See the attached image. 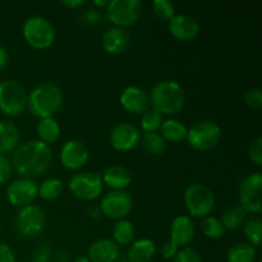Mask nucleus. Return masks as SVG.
I'll list each match as a JSON object with an SVG mask.
<instances>
[{
	"label": "nucleus",
	"instance_id": "nucleus-21",
	"mask_svg": "<svg viewBox=\"0 0 262 262\" xmlns=\"http://www.w3.org/2000/svg\"><path fill=\"white\" fill-rule=\"evenodd\" d=\"M101 179L113 191H124L132 182V174L124 166L112 165L104 171Z\"/></svg>",
	"mask_w": 262,
	"mask_h": 262
},
{
	"label": "nucleus",
	"instance_id": "nucleus-13",
	"mask_svg": "<svg viewBox=\"0 0 262 262\" xmlns=\"http://www.w3.org/2000/svg\"><path fill=\"white\" fill-rule=\"evenodd\" d=\"M37 192L38 186L33 179L20 177L8 186L5 196L12 206L22 209L28 205H32L37 197Z\"/></svg>",
	"mask_w": 262,
	"mask_h": 262
},
{
	"label": "nucleus",
	"instance_id": "nucleus-41",
	"mask_svg": "<svg viewBox=\"0 0 262 262\" xmlns=\"http://www.w3.org/2000/svg\"><path fill=\"white\" fill-rule=\"evenodd\" d=\"M0 262H17L14 251L7 243H0Z\"/></svg>",
	"mask_w": 262,
	"mask_h": 262
},
{
	"label": "nucleus",
	"instance_id": "nucleus-17",
	"mask_svg": "<svg viewBox=\"0 0 262 262\" xmlns=\"http://www.w3.org/2000/svg\"><path fill=\"white\" fill-rule=\"evenodd\" d=\"M169 32L179 41H189L200 32V25L196 18L188 14L174 15L169 20Z\"/></svg>",
	"mask_w": 262,
	"mask_h": 262
},
{
	"label": "nucleus",
	"instance_id": "nucleus-36",
	"mask_svg": "<svg viewBox=\"0 0 262 262\" xmlns=\"http://www.w3.org/2000/svg\"><path fill=\"white\" fill-rule=\"evenodd\" d=\"M248 159L257 166L262 165V138L257 137L250 145L247 151Z\"/></svg>",
	"mask_w": 262,
	"mask_h": 262
},
{
	"label": "nucleus",
	"instance_id": "nucleus-39",
	"mask_svg": "<svg viewBox=\"0 0 262 262\" xmlns=\"http://www.w3.org/2000/svg\"><path fill=\"white\" fill-rule=\"evenodd\" d=\"M51 250L48 245H41L33 255V262H50Z\"/></svg>",
	"mask_w": 262,
	"mask_h": 262
},
{
	"label": "nucleus",
	"instance_id": "nucleus-29",
	"mask_svg": "<svg viewBox=\"0 0 262 262\" xmlns=\"http://www.w3.org/2000/svg\"><path fill=\"white\" fill-rule=\"evenodd\" d=\"M64 184L60 179L58 178H48L38 186L37 196H40L46 201H53V200L59 199L63 193Z\"/></svg>",
	"mask_w": 262,
	"mask_h": 262
},
{
	"label": "nucleus",
	"instance_id": "nucleus-4",
	"mask_svg": "<svg viewBox=\"0 0 262 262\" xmlns=\"http://www.w3.org/2000/svg\"><path fill=\"white\" fill-rule=\"evenodd\" d=\"M25 41L33 49L43 50L50 48L55 41V28L53 23L45 17L33 15L30 17L22 27Z\"/></svg>",
	"mask_w": 262,
	"mask_h": 262
},
{
	"label": "nucleus",
	"instance_id": "nucleus-34",
	"mask_svg": "<svg viewBox=\"0 0 262 262\" xmlns=\"http://www.w3.org/2000/svg\"><path fill=\"white\" fill-rule=\"evenodd\" d=\"M152 10L156 17L163 20H170L176 15V5L170 0H155Z\"/></svg>",
	"mask_w": 262,
	"mask_h": 262
},
{
	"label": "nucleus",
	"instance_id": "nucleus-27",
	"mask_svg": "<svg viewBox=\"0 0 262 262\" xmlns=\"http://www.w3.org/2000/svg\"><path fill=\"white\" fill-rule=\"evenodd\" d=\"M247 211L239 205H233L225 209L222 215V224L224 225L225 230H237L246 223Z\"/></svg>",
	"mask_w": 262,
	"mask_h": 262
},
{
	"label": "nucleus",
	"instance_id": "nucleus-6",
	"mask_svg": "<svg viewBox=\"0 0 262 262\" xmlns=\"http://www.w3.org/2000/svg\"><path fill=\"white\" fill-rule=\"evenodd\" d=\"M214 192L202 183L189 184L184 192V204L189 215L193 217H206L215 207Z\"/></svg>",
	"mask_w": 262,
	"mask_h": 262
},
{
	"label": "nucleus",
	"instance_id": "nucleus-44",
	"mask_svg": "<svg viewBox=\"0 0 262 262\" xmlns=\"http://www.w3.org/2000/svg\"><path fill=\"white\" fill-rule=\"evenodd\" d=\"M61 4H63L64 7L69 8V9H76V8H79L82 7V5L86 4V2H84V0H63Z\"/></svg>",
	"mask_w": 262,
	"mask_h": 262
},
{
	"label": "nucleus",
	"instance_id": "nucleus-18",
	"mask_svg": "<svg viewBox=\"0 0 262 262\" xmlns=\"http://www.w3.org/2000/svg\"><path fill=\"white\" fill-rule=\"evenodd\" d=\"M119 246L109 238H101L89 246L87 258L90 262H115L119 260Z\"/></svg>",
	"mask_w": 262,
	"mask_h": 262
},
{
	"label": "nucleus",
	"instance_id": "nucleus-42",
	"mask_svg": "<svg viewBox=\"0 0 262 262\" xmlns=\"http://www.w3.org/2000/svg\"><path fill=\"white\" fill-rule=\"evenodd\" d=\"M178 251L179 248L177 247L174 243H171L170 241H168V242L164 243V246L161 247V255H163V257L165 258V260H171V258H174V256L177 255Z\"/></svg>",
	"mask_w": 262,
	"mask_h": 262
},
{
	"label": "nucleus",
	"instance_id": "nucleus-28",
	"mask_svg": "<svg viewBox=\"0 0 262 262\" xmlns=\"http://www.w3.org/2000/svg\"><path fill=\"white\" fill-rule=\"evenodd\" d=\"M113 237L118 246H128L135 238V225L127 219L117 220L113 228Z\"/></svg>",
	"mask_w": 262,
	"mask_h": 262
},
{
	"label": "nucleus",
	"instance_id": "nucleus-35",
	"mask_svg": "<svg viewBox=\"0 0 262 262\" xmlns=\"http://www.w3.org/2000/svg\"><path fill=\"white\" fill-rule=\"evenodd\" d=\"M174 262H202V258L194 248L184 247L174 256Z\"/></svg>",
	"mask_w": 262,
	"mask_h": 262
},
{
	"label": "nucleus",
	"instance_id": "nucleus-43",
	"mask_svg": "<svg viewBox=\"0 0 262 262\" xmlns=\"http://www.w3.org/2000/svg\"><path fill=\"white\" fill-rule=\"evenodd\" d=\"M86 214H87V216L92 220H99L100 217L102 216L101 210H100L99 206H90L89 209L86 210Z\"/></svg>",
	"mask_w": 262,
	"mask_h": 262
},
{
	"label": "nucleus",
	"instance_id": "nucleus-33",
	"mask_svg": "<svg viewBox=\"0 0 262 262\" xmlns=\"http://www.w3.org/2000/svg\"><path fill=\"white\" fill-rule=\"evenodd\" d=\"M245 228H243V233L245 237L247 238L248 243L253 246L255 248H258L261 246V219L258 217H253V219L247 220L245 223Z\"/></svg>",
	"mask_w": 262,
	"mask_h": 262
},
{
	"label": "nucleus",
	"instance_id": "nucleus-5",
	"mask_svg": "<svg viewBox=\"0 0 262 262\" xmlns=\"http://www.w3.org/2000/svg\"><path fill=\"white\" fill-rule=\"evenodd\" d=\"M28 95L25 87L14 79L0 81V112L7 117H18L27 107Z\"/></svg>",
	"mask_w": 262,
	"mask_h": 262
},
{
	"label": "nucleus",
	"instance_id": "nucleus-24",
	"mask_svg": "<svg viewBox=\"0 0 262 262\" xmlns=\"http://www.w3.org/2000/svg\"><path fill=\"white\" fill-rule=\"evenodd\" d=\"M36 132H37L38 141L49 145L56 142L60 137V125L54 118H42L36 125Z\"/></svg>",
	"mask_w": 262,
	"mask_h": 262
},
{
	"label": "nucleus",
	"instance_id": "nucleus-8",
	"mask_svg": "<svg viewBox=\"0 0 262 262\" xmlns=\"http://www.w3.org/2000/svg\"><path fill=\"white\" fill-rule=\"evenodd\" d=\"M142 13L140 0H110L106 7V17L115 27L125 28L136 25Z\"/></svg>",
	"mask_w": 262,
	"mask_h": 262
},
{
	"label": "nucleus",
	"instance_id": "nucleus-46",
	"mask_svg": "<svg viewBox=\"0 0 262 262\" xmlns=\"http://www.w3.org/2000/svg\"><path fill=\"white\" fill-rule=\"evenodd\" d=\"M109 3L110 0H94V5H96L99 8H106L109 5Z\"/></svg>",
	"mask_w": 262,
	"mask_h": 262
},
{
	"label": "nucleus",
	"instance_id": "nucleus-47",
	"mask_svg": "<svg viewBox=\"0 0 262 262\" xmlns=\"http://www.w3.org/2000/svg\"><path fill=\"white\" fill-rule=\"evenodd\" d=\"M73 262H90V261H89V258L84 257V256H79V257H77Z\"/></svg>",
	"mask_w": 262,
	"mask_h": 262
},
{
	"label": "nucleus",
	"instance_id": "nucleus-19",
	"mask_svg": "<svg viewBox=\"0 0 262 262\" xmlns=\"http://www.w3.org/2000/svg\"><path fill=\"white\" fill-rule=\"evenodd\" d=\"M101 43L106 53L113 54V55H119V54L124 53L129 46L130 35L125 28L113 26L104 32Z\"/></svg>",
	"mask_w": 262,
	"mask_h": 262
},
{
	"label": "nucleus",
	"instance_id": "nucleus-16",
	"mask_svg": "<svg viewBox=\"0 0 262 262\" xmlns=\"http://www.w3.org/2000/svg\"><path fill=\"white\" fill-rule=\"evenodd\" d=\"M123 109L130 114L141 115L150 107V97L143 89L138 86H127L119 97Z\"/></svg>",
	"mask_w": 262,
	"mask_h": 262
},
{
	"label": "nucleus",
	"instance_id": "nucleus-20",
	"mask_svg": "<svg viewBox=\"0 0 262 262\" xmlns=\"http://www.w3.org/2000/svg\"><path fill=\"white\" fill-rule=\"evenodd\" d=\"M196 234L193 220L186 215L177 216L170 225V242L177 247H183L193 241Z\"/></svg>",
	"mask_w": 262,
	"mask_h": 262
},
{
	"label": "nucleus",
	"instance_id": "nucleus-38",
	"mask_svg": "<svg viewBox=\"0 0 262 262\" xmlns=\"http://www.w3.org/2000/svg\"><path fill=\"white\" fill-rule=\"evenodd\" d=\"M13 173L12 163L5 155H0V184L7 183Z\"/></svg>",
	"mask_w": 262,
	"mask_h": 262
},
{
	"label": "nucleus",
	"instance_id": "nucleus-14",
	"mask_svg": "<svg viewBox=\"0 0 262 262\" xmlns=\"http://www.w3.org/2000/svg\"><path fill=\"white\" fill-rule=\"evenodd\" d=\"M140 130L130 123H119L112 129L109 136L110 145L119 152H128L140 143Z\"/></svg>",
	"mask_w": 262,
	"mask_h": 262
},
{
	"label": "nucleus",
	"instance_id": "nucleus-25",
	"mask_svg": "<svg viewBox=\"0 0 262 262\" xmlns=\"http://www.w3.org/2000/svg\"><path fill=\"white\" fill-rule=\"evenodd\" d=\"M161 137L164 141H169V142H181V141L186 140L187 132L188 128L177 119H166L164 120L163 124L160 127Z\"/></svg>",
	"mask_w": 262,
	"mask_h": 262
},
{
	"label": "nucleus",
	"instance_id": "nucleus-22",
	"mask_svg": "<svg viewBox=\"0 0 262 262\" xmlns=\"http://www.w3.org/2000/svg\"><path fill=\"white\" fill-rule=\"evenodd\" d=\"M19 142V129L9 120H0V155L12 152Z\"/></svg>",
	"mask_w": 262,
	"mask_h": 262
},
{
	"label": "nucleus",
	"instance_id": "nucleus-9",
	"mask_svg": "<svg viewBox=\"0 0 262 262\" xmlns=\"http://www.w3.org/2000/svg\"><path fill=\"white\" fill-rule=\"evenodd\" d=\"M46 228V215L41 207L28 205L22 207L15 216V229L23 238L40 235Z\"/></svg>",
	"mask_w": 262,
	"mask_h": 262
},
{
	"label": "nucleus",
	"instance_id": "nucleus-40",
	"mask_svg": "<svg viewBox=\"0 0 262 262\" xmlns=\"http://www.w3.org/2000/svg\"><path fill=\"white\" fill-rule=\"evenodd\" d=\"M83 20L89 25H97V23L101 22V13L100 9H95V8H90V9L84 10L83 14Z\"/></svg>",
	"mask_w": 262,
	"mask_h": 262
},
{
	"label": "nucleus",
	"instance_id": "nucleus-23",
	"mask_svg": "<svg viewBox=\"0 0 262 262\" xmlns=\"http://www.w3.org/2000/svg\"><path fill=\"white\" fill-rule=\"evenodd\" d=\"M156 253V246L154 241L148 238H141L130 245L128 250L129 262H150Z\"/></svg>",
	"mask_w": 262,
	"mask_h": 262
},
{
	"label": "nucleus",
	"instance_id": "nucleus-32",
	"mask_svg": "<svg viewBox=\"0 0 262 262\" xmlns=\"http://www.w3.org/2000/svg\"><path fill=\"white\" fill-rule=\"evenodd\" d=\"M163 114L155 110L154 107H148L145 113L141 114V128L146 133H155L160 129L163 124Z\"/></svg>",
	"mask_w": 262,
	"mask_h": 262
},
{
	"label": "nucleus",
	"instance_id": "nucleus-26",
	"mask_svg": "<svg viewBox=\"0 0 262 262\" xmlns=\"http://www.w3.org/2000/svg\"><path fill=\"white\" fill-rule=\"evenodd\" d=\"M257 250L248 242H238L228 250V262H255Z\"/></svg>",
	"mask_w": 262,
	"mask_h": 262
},
{
	"label": "nucleus",
	"instance_id": "nucleus-3",
	"mask_svg": "<svg viewBox=\"0 0 262 262\" xmlns=\"http://www.w3.org/2000/svg\"><path fill=\"white\" fill-rule=\"evenodd\" d=\"M150 105L160 114H178L186 104V92L176 81H161L151 89Z\"/></svg>",
	"mask_w": 262,
	"mask_h": 262
},
{
	"label": "nucleus",
	"instance_id": "nucleus-45",
	"mask_svg": "<svg viewBox=\"0 0 262 262\" xmlns=\"http://www.w3.org/2000/svg\"><path fill=\"white\" fill-rule=\"evenodd\" d=\"M8 60H9V54H8L7 49L4 46L0 45V69H3L7 66Z\"/></svg>",
	"mask_w": 262,
	"mask_h": 262
},
{
	"label": "nucleus",
	"instance_id": "nucleus-31",
	"mask_svg": "<svg viewBox=\"0 0 262 262\" xmlns=\"http://www.w3.org/2000/svg\"><path fill=\"white\" fill-rule=\"evenodd\" d=\"M201 232L205 237L210 238V239H220L225 235V228L222 224L220 219L215 216H206L201 220Z\"/></svg>",
	"mask_w": 262,
	"mask_h": 262
},
{
	"label": "nucleus",
	"instance_id": "nucleus-49",
	"mask_svg": "<svg viewBox=\"0 0 262 262\" xmlns=\"http://www.w3.org/2000/svg\"><path fill=\"white\" fill-rule=\"evenodd\" d=\"M0 232H2V225H0Z\"/></svg>",
	"mask_w": 262,
	"mask_h": 262
},
{
	"label": "nucleus",
	"instance_id": "nucleus-11",
	"mask_svg": "<svg viewBox=\"0 0 262 262\" xmlns=\"http://www.w3.org/2000/svg\"><path fill=\"white\" fill-rule=\"evenodd\" d=\"M69 191L74 197L83 201H92L101 194L104 183L101 176L94 171L74 174L69 181Z\"/></svg>",
	"mask_w": 262,
	"mask_h": 262
},
{
	"label": "nucleus",
	"instance_id": "nucleus-30",
	"mask_svg": "<svg viewBox=\"0 0 262 262\" xmlns=\"http://www.w3.org/2000/svg\"><path fill=\"white\" fill-rule=\"evenodd\" d=\"M142 148L148 154V155L160 156L165 152L166 143L164 138L161 137L160 133H145V136L141 140Z\"/></svg>",
	"mask_w": 262,
	"mask_h": 262
},
{
	"label": "nucleus",
	"instance_id": "nucleus-1",
	"mask_svg": "<svg viewBox=\"0 0 262 262\" xmlns=\"http://www.w3.org/2000/svg\"><path fill=\"white\" fill-rule=\"evenodd\" d=\"M12 168L22 178H36L50 169L53 151L50 146L38 140L28 141L18 146L12 156Z\"/></svg>",
	"mask_w": 262,
	"mask_h": 262
},
{
	"label": "nucleus",
	"instance_id": "nucleus-10",
	"mask_svg": "<svg viewBox=\"0 0 262 262\" xmlns=\"http://www.w3.org/2000/svg\"><path fill=\"white\" fill-rule=\"evenodd\" d=\"M262 174L260 171L248 174L242 179L238 188L239 206L247 212L260 214L262 211Z\"/></svg>",
	"mask_w": 262,
	"mask_h": 262
},
{
	"label": "nucleus",
	"instance_id": "nucleus-15",
	"mask_svg": "<svg viewBox=\"0 0 262 262\" xmlns=\"http://www.w3.org/2000/svg\"><path fill=\"white\" fill-rule=\"evenodd\" d=\"M90 158L89 147L78 140H69L60 150V163L69 170H78L86 165Z\"/></svg>",
	"mask_w": 262,
	"mask_h": 262
},
{
	"label": "nucleus",
	"instance_id": "nucleus-37",
	"mask_svg": "<svg viewBox=\"0 0 262 262\" xmlns=\"http://www.w3.org/2000/svg\"><path fill=\"white\" fill-rule=\"evenodd\" d=\"M245 102L247 104V106H250L251 109L258 110L262 106V94L261 90L255 87V89H250L245 94Z\"/></svg>",
	"mask_w": 262,
	"mask_h": 262
},
{
	"label": "nucleus",
	"instance_id": "nucleus-12",
	"mask_svg": "<svg viewBox=\"0 0 262 262\" xmlns=\"http://www.w3.org/2000/svg\"><path fill=\"white\" fill-rule=\"evenodd\" d=\"M99 207L104 216L122 220L132 211L133 200L127 191H112L102 197Z\"/></svg>",
	"mask_w": 262,
	"mask_h": 262
},
{
	"label": "nucleus",
	"instance_id": "nucleus-7",
	"mask_svg": "<svg viewBox=\"0 0 262 262\" xmlns=\"http://www.w3.org/2000/svg\"><path fill=\"white\" fill-rule=\"evenodd\" d=\"M222 138V128L212 120H200L187 132V141L194 150L209 151L216 147Z\"/></svg>",
	"mask_w": 262,
	"mask_h": 262
},
{
	"label": "nucleus",
	"instance_id": "nucleus-2",
	"mask_svg": "<svg viewBox=\"0 0 262 262\" xmlns=\"http://www.w3.org/2000/svg\"><path fill=\"white\" fill-rule=\"evenodd\" d=\"M63 102L64 95L60 87L51 82H43L28 94L27 107L33 117L40 119L54 118L63 106Z\"/></svg>",
	"mask_w": 262,
	"mask_h": 262
},
{
	"label": "nucleus",
	"instance_id": "nucleus-48",
	"mask_svg": "<svg viewBox=\"0 0 262 262\" xmlns=\"http://www.w3.org/2000/svg\"><path fill=\"white\" fill-rule=\"evenodd\" d=\"M115 262H129L128 260H118V261H115Z\"/></svg>",
	"mask_w": 262,
	"mask_h": 262
}]
</instances>
